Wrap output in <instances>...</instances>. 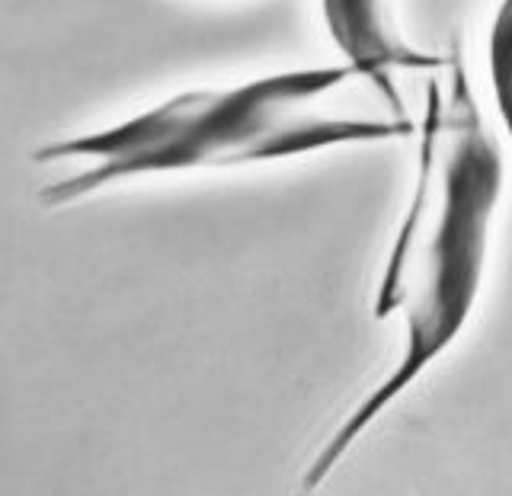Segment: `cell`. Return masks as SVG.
Returning <instances> with one entry per match:
<instances>
[{
  "instance_id": "obj_1",
  "label": "cell",
  "mask_w": 512,
  "mask_h": 496,
  "mask_svg": "<svg viewBox=\"0 0 512 496\" xmlns=\"http://www.w3.org/2000/svg\"><path fill=\"white\" fill-rule=\"evenodd\" d=\"M416 125V176L375 288L378 320L400 317L404 349L388 378L349 410L301 477L317 490L362 432L458 340L487 266V240L503 189V154L480 116L461 48L426 71Z\"/></svg>"
},
{
  "instance_id": "obj_2",
  "label": "cell",
  "mask_w": 512,
  "mask_h": 496,
  "mask_svg": "<svg viewBox=\"0 0 512 496\" xmlns=\"http://www.w3.org/2000/svg\"><path fill=\"white\" fill-rule=\"evenodd\" d=\"M413 132L394 80L346 61L173 93L122 122L42 144L32 164H77L39 189L45 208H68L144 176L269 164Z\"/></svg>"
},
{
  "instance_id": "obj_3",
  "label": "cell",
  "mask_w": 512,
  "mask_h": 496,
  "mask_svg": "<svg viewBox=\"0 0 512 496\" xmlns=\"http://www.w3.org/2000/svg\"><path fill=\"white\" fill-rule=\"evenodd\" d=\"M320 4L336 48L346 61L365 71L394 77V71H432L442 61L407 39L400 23V0H320Z\"/></svg>"
},
{
  "instance_id": "obj_4",
  "label": "cell",
  "mask_w": 512,
  "mask_h": 496,
  "mask_svg": "<svg viewBox=\"0 0 512 496\" xmlns=\"http://www.w3.org/2000/svg\"><path fill=\"white\" fill-rule=\"evenodd\" d=\"M490 84L500 119L512 138V0H503L490 26Z\"/></svg>"
}]
</instances>
